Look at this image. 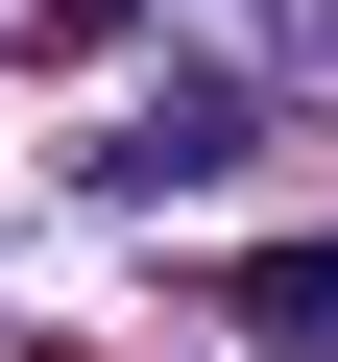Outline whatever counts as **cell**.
<instances>
[{"instance_id": "6da1fadb", "label": "cell", "mask_w": 338, "mask_h": 362, "mask_svg": "<svg viewBox=\"0 0 338 362\" xmlns=\"http://www.w3.org/2000/svg\"><path fill=\"white\" fill-rule=\"evenodd\" d=\"M266 338H338V242H290V266H266Z\"/></svg>"}]
</instances>
